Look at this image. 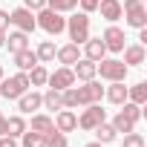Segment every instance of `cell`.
<instances>
[{"instance_id": "cell-1", "label": "cell", "mask_w": 147, "mask_h": 147, "mask_svg": "<svg viewBox=\"0 0 147 147\" xmlns=\"http://www.w3.org/2000/svg\"><path fill=\"white\" fill-rule=\"evenodd\" d=\"M26 90H32V84H29V75L20 72V69L12 78H6V75L0 78V98H6V101H18Z\"/></svg>"}, {"instance_id": "cell-2", "label": "cell", "mask_w": 147, "mask_h": 147, "mask_svg": "<svg viewBox=\"0 0 147 147\" xmlns=\"http://www.w3.org/2000/svg\"><path fill=\"white\" fill-rule=\"evenodd\" d=\"M35 23H38L46 35H52V38H58L61 32H66V18H63L61 12H52L49 6L40 9V12H35Z\"/></svg>"}, {"instance_id": "cell-3", "label": "cell", "mask_w": 147, "mask_h": 147, "mask_svg": "<svg viewBox=\"0 0 147 147\" xmlns=\"http://www.w3.org/2000/svg\"><path fill=\"white\" fill-rule=\"evenodd\" d=\"M72 18H66V32H69V40L72 43H84L87 38H90V15L87 12H69Z\"/></svg>"}, {"instance_id": "cell-4", "label": "cell", "mask_w": 147, "mask_h": 147, "mask_svg": "<svg viewBox=\"0 0 147 147\" xmlns=\"http://www.w3.org/2000/svg\"><path fill=\"white\" fill-rule=\"evenodd\" d=\"M95 66H98V75L110 84L113 81H127V72H130V66L124 61H118V58H101Z\"/></svg>"}, {"instance_id": "cell-5", "label": "cell", "mask_w": 147, "mask_h": 147, "mask_svg": "<svg viewBox=\"0 0 147 147\" xmlns=\"http://www.w3.org/2000/svg\"><path fill=\"white\" fill-rule=\"evenodd\" d=\"M121 18L127 20V26L133 29H144L147 26V9H144V0H124L121 3Z\"/></svg>"}, {"instance_id": "cell-6", "label": "cell", "mask_w": 147, "mask_h": 147, "mask_svg": "<svg viewBox=\"0 0 147 147\" xmlns=\"http://www.w3.org/2000/svg\"><path fill=\"white\" fill-rule=\"evenodd\" d=\"M104 98V87L101 81H84V87H75V104L78 107H90V104H101Z\"/></svg>"}, {"instance_id": "cell-7", "label": "cell", "mask_w": 147, "mask_h": 147, "mask_svg": "<svg viewBox=\"0 0 147 147\" xmlns=\"http://www.w3.org/2000/svg\"><path fill=\"white\" fill-rule=\"evenodd\" d=\"M9 26H15V29H20V32L32 35V32L38 29V23H35V12H32V9H26V6L12 9V12H9Z\"/></svg>"}, {"instance_id": "cell-8", "label": "cell", "mask_w": 147, "mask_h": 147, "mask_svg": "<svg viewBox=\"0 0 147 147\" xmlns=\"http://www.w3.org/2000/svg\"><path fill=\"white\" fill-rule=\"evenodd\" d=\"M101 121H107V110H101V104H90V107H84V113L78 115V127L87 130V133H92Z\"/></svg>"}, {"instance_id": "cell-9", "label": "cell", "mask_w": 147, "mask_h": 147, "mask_svg": "<svg viewBox=\"0 0 147 147\" xmlns=\"http://www.w3.org/2000/svg\"><path fill=\"white\" fill-rule=\"evenodd\" d=\"M46 84H49L52 90H69V87H75V75H72V66H58L55 72H49Z\"/></svg>"}, {"instance_id": "cell-10", "label": "cell", "mask_w": 147, "mask_h": 147, "mask_svg": "<svg viewBox=\"0 0 147 147\" xmlns=\"http://www.w3.org/2000/svg\"><path fill=\"white\" fill-rule=\"evenodd\" d=\"M101 40H104V46H107V52H121L124 49V29H118V26H107L104 29V35H101Z\"/></svg>"}, {"instance_id": "cell-11", "label": "cell", "mask_w": 147, "mask_h": 147, "mask_svg": "<svg viewBox=\"0 0 147 147\" xmlns=\"http://www.w3.org/2000/svg\"><path fill=\"white\" fill-rule=\"evenodd\" d=\"M72 75H75V81H92L98 75V66L90 58H78L75 63H72Z\"/></svg>"}, {"instance_id": "cell-12", "label": "cell", "mask_w": 147, "mask_h": 147, "mask_svg": "<svg viewBox=\"0 0 147 147\" xmlns=\"http://www.w3.org/2000/svg\"><path fill=\"white\" fill-rule=\"evenodd\" d=\"M40 107H43V98H40V92H35V90H26V92L18 98V110H20V115L38 113Z\"/></svg>"}, {"instance_id": "cell-13", "label": "cell", "mask_w": 147, "mask_h": 147, "mask_svg": "<svg viewBox=\"0 0 147 147\" xmlns=\"http://www.w3.org/2000/svg\"><path fill=\"white\" fill-rule=\"evenodd\" d=\"M52 121H55V130H58V133H72V130H78V115L72 113V110H58Z\"/></svg>"}, {"instance_id": "cell-14", "label": "cell", "mask_w": 147, "mask_h": 147, "mask_svg": "<svg viewBox=\"0 0 147 147\" xmlns=\"http://www.w3.org/2000/svg\"><path fill=\"white\" fill-rule=\"evenodd\" d=\"M12 55H18V52H23V49H29V35L26 32H20V29H15V32H6V43H3Z\"/></svg>"}, {"instance_id": "cell-15", "label": "cell", "mask_w": 147, "mask_h": 147, "mask_svg": "<svg viewBox=\"0 0 147 147\" xmlns=\"http://www.w3.org/2000/svg\"><path fill=\"white\" fill-rule=\"evenodd\" d=\"M81 46H84V58H90V61H95V63H98L101 58H107V46H104L101 38H87Z\"/></svg>"}, {"instance_id": "cell-16", "label": "cell", "mask_w": 147, "mask_h": 147, "mask_svg": "<svg viewBox=\"0 0 147 147\" xmlns=\"http://www.w3.org/2000/svg\"><path fill=\"white\" fill-rule=\"evenodd\" d=\"M121 52H124V63H127V66H141V63L147 61L144 43H130V46H124Z\"/></svg>"}, {"instance_id": "cell-17", "label": "cell", "mask_w": 147, "mask_h": 147, "mask_svg": "<svg viewBox=\"0 0 147 147\" xmlns=\"http://www.w3.org/2000/svg\"><path fill=\"white\" fill-rule=\"evenodd\" d=\"M95 12H101V18L104 20H110V23H115V20H121V0H98V9Z\"/></svg>"}, {"instance_id": "cell-18", "label": "cell", "mask_w": 147, "mask_h": 147, "mask_svg": "<svg viewBox=\"0 0 147 147\" xmlns=\"http://www.w3.org/2000/svg\"><path fill=\"white\" fill-rule=\"evenodd\" d=\"M55 58H58L63 66H72V63L81 58V49H78V43H63V46H58Z\"/></svg>"}, {"instance_id": "cell-19", "label": "cell", "mask_w": 147, "mask_h": 147, "mask_svg": "<svg viewBox=\"0 0 147 147\" xmlns=\"http://www.w3.org/2000/svg\"><path fill=\"white\" fill-rule=\"evenodd\" d=\"M104 98H107L110 104H118V107H121V104L127 101V87H124V81H113V84L104 90Z\"/></svg>"}, {"instance_id": "cell-20", "label": "cell", "mask_w": 147, "mask_h": 147, "mask_svg": "<svg viewBox=\"0 0 147 147\" xmlns=\"http://www.w3.org/2000/svg\"><path fill=\"white\" fill-rule=\"evenodd\" d=\"M29 130H35V133L46 136V133H52V130H55V121H52L46 113H35V115H32V124H29Z\"/></svg>"}, {"instance_id": "cell-21", "label": "cell", "mask_w": 147, "mask_h": 147, "mask_svg": "<svg viewBox=\"0 0 147 147\" xmlns=\"http://www.w3.org/2000/svg\"><path fill=\"white\" fill-rule=\"evenodd\" d=\"M127 101H133V104L144 107V104H147V81H138V84L127 87Z\"/></svg>"}, {"instance_id": "cell-22", "label": "cell", "mask_w": 147, "mask_h": 147, "mask_svg": "<svg viewBox=\"0 0 147 147\" xmlns=\"http://www.w3.org/2000/svg\"><path fill=\"white\" fill-rule=\"evenodd\" d=\"M55 52H58L55 40H40V43H38V49H35L38 63H49V61H55Z\"/></svg>"}, {"instance_id": "cell-23", "label": "cell", "mask_w": 147, "mask_h": 147, "mask_svg": "<svg viewBox=\"0 0 147 147\" xmlns=\"http://www.w3.org/2000/svg\"><path fill=\"white\" fill-rule=\"evenodd\" d=\"M15 58V66L20 69V72H29L35 63H38V55L32 52V49H23V52H18V55H12Z\"/></svg>"}, {"instance_id": "cell-24", "label": "cell", "mask_w": 147, "mask_h": 147, "mask_svg": "<svg viewBox=\"0 0 147 147\" xmlns=\"http://www.w3.org/2000/svg\"><path fill=\"white\" fill-rule=\"evenodd\" d=\"M23 133H26V118H23V115H9V118H6V136L20 138Z\"/></svg>"}, {"instance_id": "cell-25", "label": "cell", "mask_w": 147, "mask_h": 147, "mask_svg": "<svg viewBox=\"0 0 147 147\" xmlns=\"http://www.w3.org/2000/svg\"><path fill=\"white\" fill-rule=\"evenodd\" d=\"M92 133H95V141H101V144H113V141L118 138L115 127H113V124H107V121H101V124H98Z\"/></svg>"}, {"instance_id": "cell-26", "label": "cell", "mask_w": 147, "mask_h": 147, "mask_svg": "<svg viewBox=\"0 0 147 147\" xmlns=\"http://www.w3.org/2000/svg\"><path fill=\"white\" fill-rule=\"evenodd\" d=\"M40 98H43V110H52V113H55V110H63V101H61V90H52V87H49V90H46Z\"/></svg>"}, {"instance_id": "cell-27", "label": "cell", "mask_w": 147, "mask_h": 147, "mask_svg": "<svg viewBox=\"0 0 147 147\" xmlns=\"http://www.w3.org/2000/svg\"><path fill=\"white\" fill-rule=\"evenodd\" d=\"M26 75H29V84H32V87H43V84H46V78H49V72H46V66H43V63H35V66L26 72Z\"/></svg>"}, {"instance_id": "cell-28", "label": "cell", "mask_w": 147, "mask_h": 147, "mask_svg": "<svg viewBox=\"0 0 147 147\" xmlns=\"http://www.w3.org/2000/svg\"><path fill=\"white\" fill-rule=\"evenodd\" d=\"M46 6L52 12H61V15H69L78 9V0H46Z\"/></svg>"}, {"instance_id": "cell-29", "label": "cell", "mask_w": 147, "mask_h": 147, "mask_svg": "<svg viewBox=\"0 0 147 147\" xmlns=\"http://www.w3.org/2000/svg\"><path fill=\"white\" fill-rule=\"evenodd\" d=\"M20 138H23V147H46V136H40V133H35L29 127H26V133Z\"/></svg>"}, {"instance_id": "cell-30", "label": "cell", "mask_w": 147, "mask_h": 147, "mask_svg": "<svg viewBox=\"0 0 147 147\" xmlns=\"http://www.w3.org/2000/svg\"><path fill=\"white\" fill-rule=\"evenodd\" d=\"M113 127H115V133H133V130H136V121H130L127 115L115 113V118H113Z\"/></svg>"}, {"instance_id": "cell-31", "label": "cell", "mask_w": 147, "mask_h": 147, "mask_svg": "<svg viewBox=\"0 0 147 147\" xmlns=\"http://www.w3.org/2000/svg\"><path fill=\"white\" fill-rule=\"evenodd\" d=\"M118 113H121V115H127V118H130V121H136V124H138V118H141V107H138V104H133V101H124Z\"/></svg>"}, {"instance_id": "cell-32", "label": "cell", "mask_w": 147, "mask_h": 147, "mask_svg": "<svg viewBox=\"0 0 147 147\" xmlns=\"http://www.w3.org/2000/svg\"><path fill=\"white\" fill-rule=\"evenodd\" d=\"M46 147H69V138H66V133H58V130L46 133Z\"/></svg>"}, {"instance_id": "cell-33", "label": "cell", "mask_w": 147, "mask_h": 147, "mask_svg": "<svg viewBox=\"0 0 147 147\" xmlns=\"http://www.w3.org/2000/svg\"><path fill=\"white\" fill-rule=\"evenodd\" d=\"M121 147H144V136L141 133H124V141H121Z\"/></svg>"}, {"instance_id": "cell-34", "label": "cell", "mask_w": 147, "mask_h": 147, "mask_svg": "<svg viewBox=\"0 0 147 147\" xmlns=\"http://www.w3.org/2000/svg\"><path fill=\"white\" fill-rule=\"evenodd\" d=\"M78 6H81V12H87V15H92V12L98 9V0H78Z\"/></svg>"}, {"instance_id": "cell-35", "label": "cell", "mask_w": 147, "mask_h": 147, "mask_svg": "<svg viewBox=\"0 0 147 147\" xmlns=\"http://www.w3.org/2000/svg\"><path fill=\"white\" fill-rule=\"evenodd\" d=\"M23 6L32 12H40V9H46V0H23Z\"/></svg>"}, {"instance_id": "cell-36", "label": "cell", "mask_w": 147, "mask_h": 147, "mask_svg": "<svg viewBox=\"0 0 147 147\" xmlns=\"http://www.w3.org/2000/svg\"><path fill=\"white\" fill-rule=\"evenodd\" d=\"M0 32H9V12L0 9Z\"/></svg>"}, {"instance_id": "cell-37", "label": "cell", "mask_w": 147, "mask_h": 147, "mask_svg": "<svg viewBox=\"0 0 147 147\" xmlns=\"http://www.w3.org/2000/svg\"><path fill=\"white\" fill-rule=\"evenodd\" d=\"M0 147H18V138H12V136H0Z\"/></svg>"}, {"instance_id": "cell-38", "label": "cell", "mask_w": 147, "mask_h": 147, "mask_svg": "<svg viewBox=\"0 0 147 147\" xmlns=\"http://www.w3.org/2000/svg\"><path fill=\"white\" fill-rule=\"evenodd\" d=\"M0 136H6V115L0 113Z\"/></svg>"}, {"instance_id": "cell-39", "label": "cell", "mask_w": 147, "mask_h": 147, "mask_svg": "<svg viewBox=\"0 0 147 147\" xmlns=\"http://www.w3.org/2000/svg\"><path fill=\"white\" fill-rule=\"evenodd\" d=\"M84 147H104L101 141H90V144H84Z\"/></svg>"}, {"instance_id": "cell-40", "label": "cell", "mask_w": 147, "mask_h": 147, "mask_svg": "<svg viewBox=\"0 0 147 147\" xmlns=\"http://www.w3.org/2000/svg\"><path fill=\"white\" fill-rule=\"evenodd\" d=\"M3 43H6V32H0V49H3Z\"/></svg>"}, {"instance_id": "cell-41", "label": "cell", "mask_w": 147, "mask_h": 147, "mask_svg": "<svg viewBox=\"0 0 147 147\" xmlns=\"http://www.w3.org/2000/svg\"><path fill=\"white\" fill-rule=\"evenodd\" d=\"M3 75H6V69H3V63H0V78H3Z\"/></svg>"}]
</instances>
